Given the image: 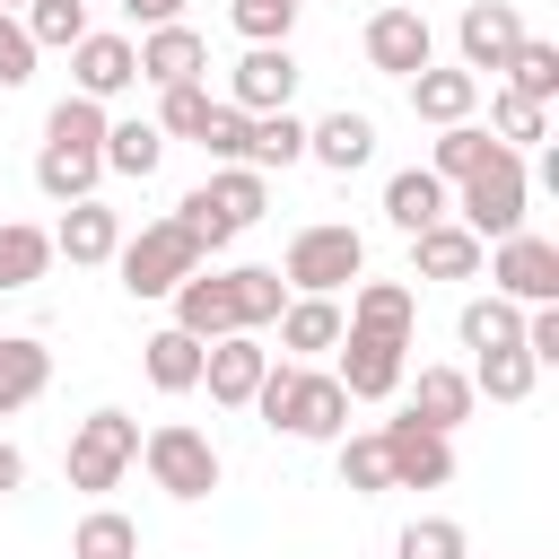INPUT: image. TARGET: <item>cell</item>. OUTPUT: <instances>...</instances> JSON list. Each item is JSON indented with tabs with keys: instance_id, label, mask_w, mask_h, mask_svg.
Returning <instances> with one entry per match:
<instances>
[{
	"instance_id": "6da1fadb",
	"label": "cell",
	"mask_w": 559,
	"mask_h": 559,
	"mask_svg": "<svg viewBox=\"0 0 559 559\" xmlns=\"http://www.w3.org/2000/svg\"><path fill=\"white\" fill-rule=\"evenodd\" d=\"M253 411H262L271 437H297V445L349 437V393H341V376L314 367V358H271V376L253 384Z\"/></svg>"
},
{
	"instance_id": "7a4b0ae2",
	"label": "cell",
	"mask_w": 559,
	"mask_h": 559,
	"mask_svg": "<svg viewBox=\"0 0 559 559\" xmlns=\"http://www.w3.org/2000/svg\"><path fill=\"white\" fill-rule=\"evenodd\" d=\"M105 105L96 96H61L44 114V148H35V192L44 201H87L105 183Z\"/></svg>"
},
{
	"instance_id": "3957f363",
	"label": "cell",
	"mask_w": 559,
	"mask_h": 559,
	"mask_svg": "<svg viewBox=\"0 0 559 559\" xmlns=\"http://www.w3.org/2000/svg\"><path fill=\"white\" fill-rule=\"evenodd\" d=\"M524 210H533V166H524V148H489V157L454 183V218H463L480 245L515 236V227H524Z\"/></svg>"
},
{
	"instance_id": "277c9868",
	"label": "cell",
	"mask_w": 559,
	"mask_h": 559,
	"mask_svg": "<svg viewBox=\"0 0 559 559\" xmlns=\"http://www.w3.org/2000/svg\"><path fill=\"white\" fill-rule=\"evenodd\" d=\"M280 280H288V297H341L349 280H367V236L349 218H314V227L288 236Z\"/></svg>"
},
{
	"instance_id": "5b68a950",
	"label": "cell",
	"mask_w": 559,
	"mask_h": 559,
	"mask_svg": "<svg viewBox=\"0 0 559 559\" xmlns=\"http://www.w3.org/2000/svg\"><path fill=\"white\" fill-rule=\"evenodd\" d=\"M140 463V419L131 411H87L79 428H70V454H61V472H70V489H87V498H105V489H122V472Z\"/></svg>"
},
{
	"instance_id": "8992f818",
	"label": "cell",
	"mask_w": 559,
	"mask_h": 559,
	"mask_svg": "<svg viewBox=\"0 0 559 559\" xmlns=\"http://www.w3.org/2000/svg\"><path fill=\"white\" fill-rule=\"evenodd\" d=\"M114 271H122V297H175V280H192L201 271V245L175 227V218H148L140 236H122L114 245Z\"/></svg>"
},
{
	"instance_id": "52a82bcc",
	"label": "cell",
	"mask_w": 559,
	"mask_h": 559,
	"mask_svg": "<svg viewBox=\"0 0 559 559\" xmlns=\"http://www.w3.org/2000/svg\"><path fill=\"white\" fill-rule=\"evenodd\" d=\"M140 463H148V480H157L175 507H201V498L218 489V445H210L192 419H157V428L140 437Z\"/></svg>"
},
{
	"instance_id": "ba28073f",
	"label": "cell",
	"mask_w": 559,
	"mask_h": 559,
	"mask_svg": "<svg viewBox=\"0 0 559 559\" xmlns=\"http://www.w3.org/2000/svg\"><path fill=\"white\" fill-rule=\"evenodd\" d=\"M332 349H341V367H332V376H341V393H349V402H393V393H402V376H411V341H402V332L341 323V341H332Z\"/></svg>"
},
{
	"instance_id": "9c48e42d",
	"label": "cell",
	"mask_w": 559,
	"mask_h": 559,
	"mask_svg": "<svg viewBox=\"0 0 559 559\" xmlns=\"http://www.w3.org/2000/svg\"><path fill=\"white\" fill-rule=\"evenodd\" d=\"M480 271H489V288H498V297H515V306H559V245H550V236H533V227L498 236V245L480 253Z\"/></svg>"
},
{
	"instance_id": "30bf717a",
	"label": "cell",
	"mask_w": 559,
	"mask_h": 559,
	"mask_svg": "<svg viewBox=\"0 0 559 559\" xmlns=\"http://www.w3.org/2000/svg\"><path fill=\"white\" fill-rule=\"evenodd\" d=\"M376 437H384L393 489H445V480H454V437H445V428H419V419L402 411V419H384Z\"/></svg>"
},
{
	"instance_id": "8fae6325",
	"label": "cell",
	"mask_w": 559,
	"mask_h": 559,
	"mask_svg": "<svg viewBox=\"0 0 559 559\" xmlns=\"http://www.w3.org/2000/svg\"><path fill=\"white\" fill-rule=\"evenodd\" d=\"M297 52L288 44H245L236 52V70H227V105L236 114H280V105H297Z\"/></svg>"
},
{
	"instance_id": "7c38bea8",
	"label": "cell",
	"mask_w": 559,
	"mask_h": 559,
	"mask_svg": "<svg viewBox=\"0 0 559 559\" xmlns=\"http://www.w3.org/2000/svg\"><path fill=\"white\" fill-rule=\"evenodd\" d=\"M515 44H524V9H515V0H472V9L454 17V52H463L472 79H498Z\"/></svg>"
},
{
	"instance_id": "4fadbf2b",
	"label": "cell",
	"mask_w": 559,
	"mask_h": 559,
	"mask_svg": "<svg viewBox=\"0 0 559 559\" xmlns=\"http://www.w3.org/2000/svg\"><path fill=\"white\" fill-rule=\"evenodd\" d=\"M358 52H367V70L411 79V70H428V61H437V26H428L419 9H376V17H367V35H358Z\"/></svg>"
},
{
	"instance_id": "5bb4252c",
	"label": "cell",
	"mask_w": 559,
	"mask_h": 559,
	"mask_svg": "<svg viewBox=\"0 0 559 559\" xmlns=\"http://www.w3.org/2000/svg\"><path fill=\"white\" fill-rule=\"evenodd\" d=\"M140 87V52H131V35H105V26H87L79 44H70V96H96V105H114V96H131Z\"/></svg>"
},
{
	"instance_id": "9a60e30c",
	"label": "cell",
	"mask_w": 559,
	"mask_h": 559,
	"mask_svg": "<svg viewBox=\"0 0 559 559\" xmlns=\"http://www.w3.org/2000/svg\"><path fill=\"white\" fill-rule=\"evenodd\" d=\"M262 376H271L262 332H218V341L201 349V384H210L218 411H253V384H262Z\"/></svg>"
},
{
	"instance_id": "2e32d148",
	"label": "cell",
	"mask_w": 559,
	"mask_h": 559,
	"mask_svg": "<svg viewBox=\"0 0 559 559\" xmlns=\"http://www.w3.org/2000/svg\"><path fill=\"white\" fill-rule=\"evenodd\" d=\"M131 52H140V87H183V79H201V70H210L201 26H183V17L140 26V35H131Z\"/></svg>"
},
{
	"instance_id": "e0dca14e",
	"label": "cell",
	"mask_w": 559,
	"mask_h": 559,
	"mask_svg": "<svg viewBox=\"0 0 559 559\" xmlns=\"http://www.w3.org/2000/svg\"><path fill=\"white\" fill-rule=\"evenodd\" d=\"M114 245H122V210H105L96 192H87V201H61L52 262H70V271H105V262H114Z\"/></svg>"
},
{
	"instance_id": "ac0fdd59",
	"label": "cell",
	"mask_w": 559,
	"mask_h": 559,
	"mask_svg": "<svg viewBox=\"0 0 559 559\" xmlns=\"http://www.w3.org/2000/svg\"><path fill=\"white\" fill-rule=\"evenodd\" d=\"M437 218H454V183H445V175H428V166L384 175V227H393V236H419V227H437Z\"/></svg>"
},
{
	"instance_id": "d6986e66",
	"label": "cell",
	"mask_w": 559,
	"mask_h": 559,
	"mask_svg": "<svg viewBox=\"0 0 559 559\" xmlns=\"http://www.w3.org/2000/svg\"><path fill=\"white\" fill-rule=\"evenodd\" d=\"M166 306H175V332H192V341L245 332V323H236V288H227V271H210V262H201L192 280H175V297H166Z\"/></svg>"
},
{
	"instance_id": "ffe728a7",
	"label": "cell",
	"mask_w": 559,
	"mask_h": 559,
	"mask_svg": "<svg viewBox=\"0 0 559 559\" xmlns=\"http://www.w3.org/2000/svg\"><path fill=\"white\" fill-rule=\"evenodd\" d=\"M402 393H411L402 411H411L419 428H445V437H454V428L472 419V402H480V393H472V367H419V376H402Z\"/></svg>"
},
{
	"instance_id": "44dd1931",
	"label": "cell",
	"mask_w": 559,
	"mask_h": 559,
	"mask_svg": "<svg viewBox=\"0 0 559 559\" xmlns=\"http://www.w3.org/2000/svg\"><path fill=\"white\" fill-rule=\"evenodd\" d=\"M402 87H411V114H419V122H437V131L480 114V79H472L463 61H454V70H445V61H428V70H411Z\"/></svg>"
},
{
	"instance_id": "7402d4cb",
	"label": "cell",
	"mask_w": 559,
	"mask_h": 559,
	"mask_svg": "<svg viewBox=\"0 0 559 559\" xmlns=\"http://www.w3.org/2000/svg\"><path fill=\"white\" fill-rule=\"evenodd\" d=\"M480 236L463 227V218H437V227H419L411 236V280H480Z\"/></svg>"
},
{
	"instance_id": "603a6c76",
	"label": "cell",
	"mask_w": 559,
	"mask_h": 559,
	"mask_svg": "<svg viewBox=\"0 0 559 559\" xmlns=\"http://www.w3.org/2000/svg\"><path fill=\"white\" fill-rule=\"evenodd\" d=\"M306 157H314L323 175H358V166L376 157V122H367L358 105H341V114L306 122Z\"/></svg>"
},
{
	"instance_id": "cb8c5ba5",
	"label": "cell",
	"mask_w": 559,
	"mask_h": 559,
	"mask_svg": "<svg viewBox=\"0 0 559 559\" xmlns=\"http://www.w3.org/2000/svg\"><path fill=\"white\" fill-rule=\"evenodd\" d=\"M52 384V349L35 332H0V419H17L26 402H44Z\"/></svg>"
},
{
	"instance_id": "d4e9b609",
	"label": "cell",
	"mask_w": 559,
	"mask_h": 559,
	"mask_svg": "<svg viewBox=\"0 0 559 559\" xmlns=\"http://www.w3.org/2000/svg\"><path fill=\"white\" fill-rule=\"evenodd\" d=\"M271 323H280V349H288V358H323L349 314H341V297H288Z\"/></svg>"
},
{
	"instance_id": "484cf974",
	"label": "cell",
	"mask_w": 559,
	"mask_h": 559,
	"mask_svg": "<svg viewBox=\"0 0 559 559\" xmlns=\"http://www.w3.org/2000/svg\"><path fill=\"white\" fill-rule=\"evenodd\" d=\"M192 192H201V201H210V210H218L236 236H245V227L271 210V175H253V166H210V183H192Z\"/></svg>"
},
{
	"instance_id": "4316f807",
	"label": "cell",
	"mask_w": 559,
	"mask_h": 559,
	"mask_svg": "<svg viewBox=\"0 0 559 559\" xmlns=\"http://www.w3.org/2000/svg\"><path fill=\"white\" fill-rule=\"evenodd\" d=\"M341 314L367 323V332H402V341H411L419 297H411V280H349V306H341Z\"/></svg>"
},
{
	"instance_id": "83f0119b",
	"label": "cell",
	"mask_w": 559,
	"mask_h": 559,
	"mask_svg": "<svg viewBox=\"0 0 559 559\" xmlns=\"http://www.w3.org/2000/svg\"><path fill=\"white\" fill-rule=\"evenodd\" d=\"M454 341H463L472 358H480V349H515V341H524V306H515V297H498V288H489V297H463Z\"/></svg>"
},
{
	"instance_id": "f1b7e54d",
	"label": "cell",
	"mask_w": 559,
	"mask_h": 559,
	"mask_svg": "<svg viewBox=\"0 0 559 559\" xmlns=\"http://www.w3.org/2000/svg\"><path fill=\"white\" fill-rule=\"evenodd\" d=\"M201 349H210V341H192V332L166 323V332L140 341V376H148L157 393H192V384H201Z\"/></svg>"
},
{
	"instance_id": "f546056e",
	"label": "cell",
	"mask_w": 559,
	"mask_h": 559,
	"mask_svg": "<svg viewBox=\"0 0 559 559\" xmlns=\"http://www.w3.org/2000/svg\"><path fill=\"white\" fill-rule=\"evenodd\" d=\"M44 271H52V227H35V218H0V297L35 288Z\"/></svg>"
},
{
	"instance_id": "4dcf8cb0",
	"label": "cell",
	"mask_w": 559,
	"mask_h": 559,
	"mask_svg": "<svg viewBox=\"0 0 559 559\" xmlns=\"http://www.w3.org/2000/svg\"><path fill=\"white\" fill-rule=\"evenodd\" d=\"M245 166L253 175H280V166H306V114L280 105V114H253V140H245Z\"/></svg>"
},
{
	"instance_id": "1f68e13d",
	"label": "cell",
	"mask_w": 559,
	"mask_h": 559,
	"mask_svg": "<svg viewBox=\"0 0 559 559\" xmlns=\"http://www.w3.org/2000/svg\"><path fill=\"white\" fill-rule=\"evenodd\" d=\"M157 157H166V131H157V122H140V114L105 122V175H131V183H148V175H157Z\"/></svg>"
},
{
	"instance_id": "d6a6232c",
	"label": "cell",
	"mask_w": 559,
	"mask_h": 559,
	"mask_svg": "<svg viewBox=\"0 0 559 559\" xmlns=\"http://www.w3.org/2000/svg\"><path fill=\"white\" fill-rule=\"evenodd\" d=\"M498 87H515V96H533V105H550V96H559V44H550V35H524V44L507 52V70H498Z\"/></svg>"
},
{
	"instance_id": "836d02e7",
	"label": "cell",
	"mask_w": 559,
	"mask_h": 559,
	"mask_svg": "<svg viewBox=\"0 0 559 559\" xmlns=\"http://www.w3.org/2000/svg\"><path fill=\"white\" fill-rule=\"evenodd\" d=\"M227 288H236V323H245V332H262V323L288 306V280H280V262H236V271H227Z\"/></svg>"
},
{
	"instance_id": "e575fe53",
	"label": "cell",
	"mask_w": 559,
	"mask_h": 559,
	"mask_svg": "<svg viewBox=\"0 0 559 559\" xmlns=\"http://www.w3.org/2000/svg\"><path fill=\"white\" fill-rule=\"evenodd\" d=\"M542 384V367H533V349L515 341V349H480L472 358V393H489V402H524Z\"/></svg>"
},
{
	"instance_id": "d590c367",
	"label": "cell",
	"mask_w": 559,
	"mask_h": 559,
	"mask_svg": "<svg viewBox=\"0 0 559 559\" xmlns=\"http://www.w3.org/2000/svg\"><path fill=\"white\" fill-rule=\"evenodd\" d=\"M70 559H140V524L122 507H87L70 533Z\"/></svg>"
},
{
	"instance_id": "8d00e7d4",
	"label": "cell",
	"mask_w": 559,
	"mask_h": 559,
	"mask_svg": "<svg viewBox=\"0 0 559 559\" xmlns=\"http://www.w3.org/2000/svg\"><path fill=\"white\" fill-rule=\"evenodd\" d=\"M489 148H507V140L489 131V122H445V131H437V148H428V175L463 183V175H472V166H480Z\"/></svg>"
},
{
	"instance_id": "74e56055",
	"label": "cell",
	"mask_w": 559,
	"mask_h": 559,
	"mask_svg": "<svg viewBox=\"0 0 559 559\" xmlns=\"http://www.w3.org/2000/svg\"><path fill=\"white\" fill-rule=\"evenodd\" d=\"M17 26H26V44H35V52H70V44L87 35V0H26V9H17Z\"/></svg>"
},
{
	"instance_id": "f35d334b",
	"label": "cell",
	"mask_w": 559,
	"mask_h": 559,
	"mask_svg": "<svg viewBox=\"0 0 559 559\" xmlns=\"http://www.w3.org/2000/svg\"><path fill=\"white\" fill-rule=\"evenodd\" d=\"M332 454H341V489H349V498H384V489H393L376 428H367V437H332Z\"/></svg>"
},
{
	"instance_id": "ab89813d",
	"label": "cell",
	"mask_w": 559,
	"mask_h": 559,
	"mask_svg": "<svg viewBox=\"0 0 559 559\" xmlns=\"http://www.w3.org/2000/svg\"><path fill=\"white\" fill-rule=\"evenodd\" d=\"M210 105H218V96H210V79H183V87H157V114H148V122H157L166 140H201Z\"/></svg>"
},
{
	"instance_id": "60d3db41",
	"label": "cell",
	"mask_w": 559,
	"mask_h": 559,
	"mask_svg": "<svg viewBox=\"0 0 559 559\" xmlns=\"http://www.w3.org/2000/svg\"><path fill=\"white\" fill-rule=\"evenodd\" d=\"M297 17H306V0H227V26H236L245 44H288Z\"/></svg>"
},
{
	"instance_id": "b9f144b4",
	"label": "cell",
	"mask_w": 559,
	"mask_h": 559,
	"mask_svg": "<svg viewBox=\"0 0 559 559\" xmlns=\"http://www.w3.org/2000/svg\"><path fill=\"white\" fill-rule=\"evenodd\" d=\"M393 559H472V533L454 515H411L402 542H393Z\"/></svg>"
},
{
	"instance_id": "7bdbcfd3",
	"label": "cell",
	"mask_w": 559,
	"mask_h": 559,
	"mask_svg": "<svg viewBox=\"0 0 559 559\" xmlns=\"http://www.w3.org/2000/svg\"><path fill=\"white\" fill-rule=\"evenodd\" d=\"M489 131H498L507 148H533V140L550 131V105H533V96H515V87H498V96H489Z\"/></svg>"
},
{
	"instance_id": "ee69618b",
	"label": "cell",
	"mask_w": 559,
	"mask_h": 559,
	"mask_svg": "<svg viewBox=\"0 0 559 559\" xmlns=\"http://www.w3.org/2000/svg\"><path fill=\"white\" fill-rule=\"evenodd\" d=\"M245 140H253V114H236L227 96L210 105V122H201V148H210V166H245Z\"/></svg>"
},
{
	"instance_id": "f6af8a7d",
	"label": "cell",
	"mask_w": 559,
	"mask_h": 559,
	"mask_svg": "<svg viewBox=\"0 0 559 559\" xmlns=\"http://www.w3.org/2000/svg\"><path fill=\"white\" fill-rule=\"evenodd\" d=\"M26 79H35V44H26L17 9H0V96H9V87H26Z\"/></svg>"
},
{
	"instance_id": "bcb514c9",
	"label": "cell",
	"mask_w": 559,
	"mask_h": 559,
	"mask_svg": "<svg viewBox=\"0 0 559 559\" xmlns=\"http://www.w3.org/2000/svg\"><path fill=\"white\" fill-rule=\"evenodd\" d=\"M524 349L533 367H559V306H524Z\"/></svg>"
},
{
	"instance_id": "7dc6e473",
	"label": "cell",
	"mask_w": 559,
	"mask_h": 559,
	"mask_svg": "<svg viewBox=\"0 0 559 559\" xmlns=\"http://www.w3.org/2000/svg\"><path fill=\"white\" fill-rule=\"evenodd\" d=\"M26 489V454H17V437H0V498H17Z\"/></svg>"
},
{
	"instance_id": "c3c4849f",
	"label": "cell",
	"mask_w": 559,
	"mask_h": 559,
	"mask_svg": "<svg viewBox=\"0 0 559 559\" xmlns=\"http://www.w3.org/2000/svg\"><path fill=\"white\" fill-rule=\"evenodd\" d=\"M122 17L131 26H166V17H183V0H122Z\"/></svg>"
},
{
	"instance_id": "681fc988",
	"label": "cell",
	"mask_w": 559,
	"mask_h": 559,
	"mask_svg": "<svg viewBox=\"0 0 559 559\" xmlns=\"http://www.w3.org/2000/svg\"><path fill=\"white\" fill-rule=\"evenodd\" d=\"M0 9H26V0H0Z\"/></svg>"
}]
</instances>
